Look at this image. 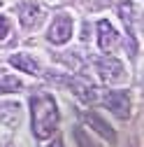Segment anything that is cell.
Here are the masks:
<instances>
[{
    "label": "cell",
    "instance_id": "6da1fadb",
    "mask_svg": "<svg viewBox=\"0 0 144 147\" xmlns=\"http://www.w3.org/2000/svg\"><path fill=\"white\" fill-rule=\"evenodd\" d=\"M30 112H33V133L37 140H47L58 124V107L56 100L47 94H37L30 98Z\"/></svg>",
    "mask_w": 144,
    "mask_h": 147
},
{
    "label": "cell",
    "instance_id": "8fae6325",
    "mask_svg": "<svg viewBox=\"0 0 144 147\" xmlns=\"http://www.w3.org/2000/svg\"><path fill=\"white\" fill-rule=\"evenodd\" d=\"M77 140H79V145H81V147H93L91 142L86 140V136H84V131H77Z\"/></svg>",
    "mask_w": 144,
    "mask_h": 147
},
{
    "label": "cell",
    "instance_id": "8992f818",
    "mask_svg": "<svg viewBox=\"0 0 144 147\" xmlns=\"http://www.w3.org/2000/svg\"><path fill=\"white\" fill-rule=\"evenodd\" d=\"M119 14H121V19H123V24H125V28H128V33H130V38H135L137 35V9H135V5L130 3V0H125V3H121L119 5Z\"/></svg>",
    "mask_w": 144,
    "mask_h": 147
},
{
    "label": "cell",
    "instance_id": "9c48e42d",
    "mask_svg": "<svg viewBox=\"0 0 144 147\" xmlns=\"http://www.w3.org/2000/svg\"><path fill=\"white\" fill-rule=\"evenodd\" d=\"M23 84L16 80V77H9V75H3L0 77V96L3 94H12V91H19Z\"/></svg>",
    "mask_w": 144,
    "mask_h": 147
},
{
    "label": "cell",
    "instance_id": "7a4b0ae2",
    "mask_svg": "<svg viewBox=\"0 0 144 147\" xmlns=\"http://www.w3.org/2000/svg\"><path fill=\"white\" fill-rule=\"evenodd\" d=\"M72 28H75L72 16L58 14L56 19H53L51 28H49V42H51V45H65V42L72 38Z\"/></svg>",
    "mask_w": 144,
    "mask_h": 147
},
{
    "label": "cell",
    "instance_id": "5b68a950",
    "mask_svg": "<svg viewBox=\"0 0 144 147\" xmlns=\"http://www.w3.org/2000/svg\"><path fill=\"white\" fill-rule=\"evenodd\" d=\"M98 40L102 51H114L119 47V33L109 21H98Z\"/></svg>",
    "mask_w": 144,
    "mask_h": 147
},
{
    "label": "cell",
    "instance_id": "ba28073f",
    "mask_svg": "<svg viewBox=\"0 0 144 147\" xmlns=\"http://www.w3.org/2000/svg\"><path fill=\"white\" fill-rule=\"evenodd\" d=\"M86 121L91 124V126L95 128V131H98L100 136H105V138H109V140H114V131H112V126H109V124H105V121H102V119H100L98 115H93V112H88V115H86Z\"/></svg>",
    "mask_w": 144,
    "mask_h": 147
},
{
    "label": "cell",
    "instance_id": "277c9868",
    "mask_svg": "<svg viewBox=\"0 0 144 147\" xmlns=\"http://www.w3.org/2000/svg\"><path fill=\"white\" fill-rule=\"evenodd\" d=\"M44 7H40L37 3H21L19 7V16H21V26L26 30H33L37 28L42 21H44Z\"/></svg>",
    "mask_w": 144,
    "mask_h": 147
},
{
    "label": "cell",
    "instance_id": "52a82bcc",
    "mask_svg": "<svg viewBox=\"0 0 144 147\" xmlns=\"http://www.w3.org/2000/svg\"><path fill=\"white\" fill-rule=\"evenodd\" d=\"M9 63L14 68H19L23 72H30V75H35V72H40V63L35 61L33 56H28V54H14V56L9 59Z\"/></svg>",
    "mask_w": 144,
    "mask_h": 147
},
{
    "label": "cell",
    "instance_id": "30bf717a",
    "mask_svg": "<svg viewBox=\"0 0 144 147\" xmlns=\"http://www.w3.org/2000/svg\"><path fill=\"white\" fill-rule=\"evenodd\" d=\"M7 33H9V21H7V16H0V40H5Z\"/></svg>",
    "mask_w": 144,
    "mask_h": 147
},
{
    "label": "cell",
    "instance_id": "3957f363",
    "mask_svg": "<svg viewBox=\"0 0 144 147\" xmlns=\"http://www.w3.org/2000/svg\"><path fill=\"white\" fill-rule=\"evenodd\" d=\"M95 68H98V75L109 84H116V82H121L125 77V70H123L119 59H98Z\"/></svg>",
    "mask_w": 144,
    "mask_h": 147
}]
</instances>
